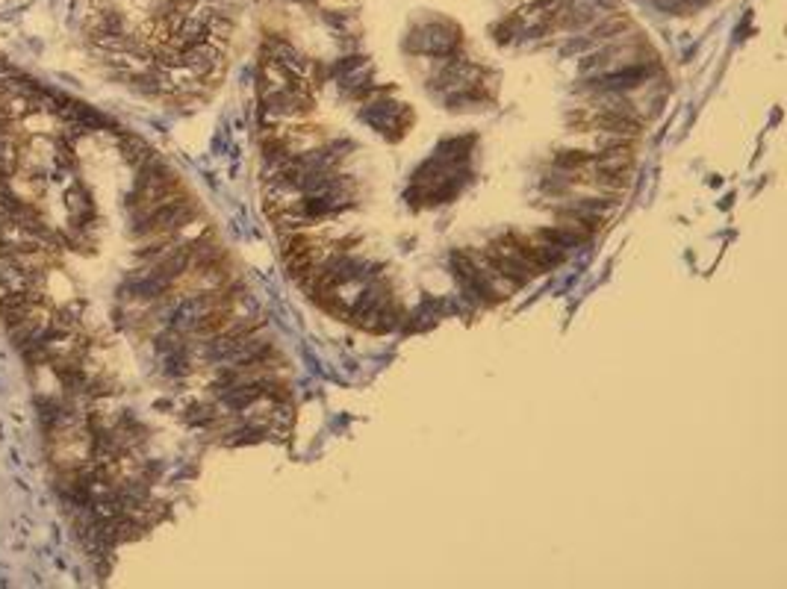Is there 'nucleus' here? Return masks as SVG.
Instances as JSON below:
<instances>
[{
	"instance_id": "f257e3e1",
	"label": "nucleus",
	"mask_w": 787,
	"mask_h": 589,
	"mask_svg": "<svg viewBox=\"0 0 787 589\" xmlns=\"http://www.w3.org/2000/svg\"><path fill=\"white\" fill-rule=\"evenodd\" d=\"M575 124H578V133H604V136H619V139H637L643 127L640 119L602 110V106H590V110L578 112L575 115Z\"/></svg>"
},
{
	"instance_id": "f03ea898",
	"label": "nucleus",
	"mask_w": 787,
	"mask_h": 589,
	"mask_svg": "<svg viewBox=\"0 0 787 589\" xmlns=\"http://www.w3.org/2000/svg\"><path fill=\"white\" fill-rule=\"evenodd\" d=\"M360 119L375 127L381 136L389 139H401L405 130L413 124V112L405 103H389V101H372L366 103V110H360Z\"/></svg>"
},
{
	"instance_id": "7ed1b4c3",
	"label": "nucleus",
	"mask_w": 787,
	"mask_h": 589,
	"mask_svg": "<svg viewBox=\"0 0 787 589\" xmlns=\"http://www.w3.org/2000/svg\"><path fill=\"white\" fill-rule=\"evenodd\" d=\"M649 77H652V71L646 69V65L628 62V65H619V69L593 74L590 77V89L593 92H619V94H628V92L640 89L643 83H649Z\"/></svg>"
},
{
	"instance_id": "20e7f679",
	"label": "nucleus",
	"mask_w": 787,
	"mask_h": 589,
	"mask_svg": "<svg viewBox=\"0 0 787 589\" xmlns=\"http://www.w3.org/2000/svg\"><path fill=\"white\" fill-rule=\"evenodd\" d=\"M460 47V30L451 27L448 21H434L419 27V33L413 36V51L430 53V56H451Z\"/></svg>"
},
{
	"instance_id": "39448f33",
	"label": "nucleus",
	"mask_w": 787,
	"mask_h": 589,
	"mask_svg": "<svg viewBox=\"0 0 787 589\" xmlns=\"http://www.w3.org/2000/svg\"><path fill=\"white\" fill-rule=\"evenodd\" d=\"M537 236L545 239V242H552V245L563 248V250L578 248V245H584V242H587V239H590V236H584L581 230L566 227V225H561V227H545V230H540V233H537Z\"/></svg>"
},
{
	"instance_id": "423d86ee",
	"label": "nucleus",
	"mask_w": 787,
	"mask_h": 589,
	"mask_svg": "<svg viewBox=\"0 0 787 589\" xmlns=\"http://www.w3.org/2000/svg\"><path fill=\"white\" fill-rule=\"evenodd\" d=\"M119 144H121V157L130 162L133 168H139V166H145V162L153 157V151L148 148L145 142H142L139 136H119Z\"/></svg>"
},
{
	"instance_id": "0eeeda50",
	"label": "nucleus",
	"mask_w": 787,
	"mask_h": 589,
	"mask_svg": "<svg viewBox=\"0 0 787 589\" xmlns=\"http://www.w3.org/2000/svg\"><path fill=\"white\" fill-rule=\"evenodd\" d=\"M554 166L558 168H563V171H578V174H584V171H590V166H593V153L590 151H558L554 153Z\"/></svg>"
},
{
	"instance_id": "6e6552de",
	"label": "nucleus",
	"mask_w": 787,
	"mask_h": 589,
	"mask_svg": "<svg viewBox=\"0 0 787 589\" xmlns=\"http://www.w3.org/2000/svg\"><path fill=\"white\" fill-rule=\"evenodd\" d=\"M186 419L189 421H198V424H209V421H216V413L209 410V407H192Z\"/></svg>"
},
{
	"instance_id": "1a4fd4ad",
	"label": "nucleus",
	"mask_w": 787,
	"mask_h": 589,
	"mask_svg": "<svg viewBox=\"0 0 787 589\" xmlns=\"http://www.w3.org/2000/svg\"><path fill=\"white\" fill-rule=\"evenodd\" d=\"M0 69H4V65H0Z\"/></svg>"
}]
</instances>
